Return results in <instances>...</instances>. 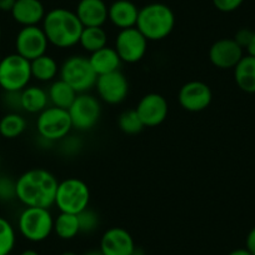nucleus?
Segmentation results:
<instances>
[{"label": "nucleus", "mask_w": 255, "mask_h": 255, "mask_svg": "<svg viewBox=\"0 0 255 255\" xmlns=\"http://www.w3.org/2000/svg\"><path fill=\"white\" fill-rule=\"evenodd\" d=\"M58 184V178L48 169H29L16 179V200L24 207L50 209L55 203Z\"/></svg>", "instance_id": "obj_1"}, {"label": "nucleus", "mask_w": 255, "mask_h": 255, "mask_svg": "<svg viewBox=\"0 0 255 255\" xmlns=\"http://www.w3.org/2000/svg\"><path fill=\"white\" fill-rule=\"evenodd\" d=\"M41 28L51 46L68 50L79 45L84 25L75 11L67 8H54L46 11Z\"/></svg>", "instance_id": "obj_2"}, {"label": "nucleus", "mask_w": 255, "mask_h": 255, "mask_svg": "<svg viewBox=\"0 0 255 255\" xmlns=\"http://www.w3.org/2000/svg\"><path fill=\"white\" fill-rule=\"evenodd\" d=\"M175 14L164 3H149L139 9L136 28L148 41H161L175 28Z\"/></svg>", "instance_id": "obj_3"}, {"label": "nucleus", "mask_w": 255, "mask_h": 255, "mask_svg": "<svg viewBox=\"0 0 255 255\" xmlns=\"http://www.w3.org/2000/svg\"><path fill=\"white\" fill-rule=\"evenodd\" d=\"M16 229L30 243H41L54 233V215L46 208L25 207L18 215Z\"/></svg>", "instance_id": "obj_4"}, {"label": "nucleus", "mask_w": 255, "mask_h": 255, "mask_svg": "<svg viewBox=\"0 0 255 255\" xmlns=\"http://www.w3.org/2000/svg\"><path fill=\"white\" fill-rule=\"evenodd\" d=\"M59 78L68 83L78 94H82L94 89L98 75L90 65L89 56L72 54L60 64Z\"/></svg>", "instance_id": "obj_5"}, {"label": "nucleus", "mask_w": 255, "mask_h": 255, "mask_svg": "<svg viewBox=\"0 0 255 255\" xmlns=\"http://www.w3.org/2000/svg\"><path fill=\"white\" fill-rule=\"evenodd\" d=\"M90 197V189L84 180L67 178L59 181L54 205L59 213L78 215L89 208Z\"/></svg>", "instance_id": "obj_6"}, {"label": "nucleus", "mask_w": 255, "mask_h": 255, "mask_svg": "<svg viewBox=\"0 0 255 255\" xmlns=\"http://www.w3.org/2000/svg\"><path fill=\"white\" fill-rule=\"evenodd\" d=\"M35 129L39 138L50 144L59 143L74 130L69 112L53 105L36 115Z\"/></svg>", "instance_id": "obj_7"}, {"label": "nucleus", "mask_w": 255, "mask_h": 255, "mask_svg": "<svg viewBox=\"0 0 255 255\" xmlns=\"http://www.w3.org/2000/svg\"><path fill=\"white\" fill-rule=\"evenodd\" d=\"M33 80L30 61L16 53L0 59V89L3 92H21Z\"/></svg>", "instance_id": "obj_8"}, {"label": "nucleus", "mask_w": 255, "mask_h": 255, "mask_svg": "<svg viewBox=\"0 0 255 255\" xmlns=\"http://www.w3.org/2000/svg\"><path fill=\"white\" fill-rule=\"evenodd\" d=\"M68 112L72 119L73 129L80 133H87L93 130L102 119V102L92 93H82L77 95Z\"/></svg>", "instance_id": "obj_9"}, {"label": "nucleus", "mask_w": 255, "mask_h": 255, "mask_svg": "<svg viewBox=\"0 0 255 255\" xmlns=\"http://www.w3.org/2000/svg\"><path fill=\"white\" fill-rule=\"evenodd\" d=\"M149 41L136 26L118 31L114 40V49L123 64H136L145 58Z\"/></svg>", "instance_id": "obj_10"}, {"label": "nucleus", "mask_w": 255, "mask_h": 255, "mask_svg": "<svg viewBox=\"0 0 255 255\" xmlns=\"http://www.w3.org/2000/svg\"><path fill=\"white\" fill-rule=\"evenodd\" d=\"M49 46L50 44L40 25L21 26L14 40L15 53L29 61L48 54Z\"/></svg>", "instance_id": "obj_11"}, {"label": "nucleus", "mask_w": 255, "mask_h": 255, "mask_svg": "<svg viewBox=\"0 0 255 255\" xmlns=\"http://www.w3.org/2000/svg\"><path fill=\"white\" fill-rule=\"evenodd\" d=\"M94 89L102 103L108 105H120L127 100L130 92V84L127 75L122 70H118L109 74L99 75Z\"/></svg>", "instance_id": "obj_12"}, {"label": "nucleus", "mask_w": 255, "mask_h": 255, "mask_svg": "<svg viewBox=\"0 0 255 255\" xmlns=\"http://www.w3.org/2000/svg\"><path fill=\"white\" fill-rule=\"evenodd\" d=\"M212 102V88L202 80L186 82L178 92V103L185 112L200 113L208 109Z\"/></svg>", "instance_id": "obj_13"}, {"label": "nucleus", "mask_w": 255, "mask_h": 255, "mask_svg": "<svg viewBox=\"0 0 255 255\" xmlns=\"http://www.w3.org/2000/svg\"><path fill=\"white\" fill-rule=\"evenodd\" d=\"M139 118L145 128H155L163 124L169 114V103L159 93L143 95L135 107Z\"/></svg>", "instance_id": "obj_14"}, {"label": "nucleus", "mask_w": 255, "mask_h": 255, "mask_svg": "<svg viewBox=\"0 0 255 255\" xmlns=\"http://www.w3.org/2000/svg\"><path fill=\"white\" fill-rule=\"evenodd\" d=\"M244 56V49L238 45L233 38H222L210 45L208 58L213 67L220 70L234 69Z\"/></svg>", "instance_id": "obj_15"}, {"label": "nucleus", "mask_w": 255, "mask_h": 255, "mask_svg": "<svg viewBox=\"0 0 255 255\" xmlns=\"http://www.w3.org/2000/svg\"><path fill=\"white\" fill-rule=\"evenodd\" d=\"M135 247L134 238L124 228H109L100 238L99 249L104 255H131Z\"/></svg>", "instance_id": "obj_16"}, {"label": "nucleus", "mask_w": 255, "mask_h": 255, "mask_svg": "<svg viewBox=\"0 0 255 255\" xmlns=\"http://www.w3.org/2000/svg\"><path fill=\"white\" fill-rule=\"evenodd\" d=\"M10 14L19 25L33 26L43 23L46 10L41 0H16Z\"/></svg>", "instance_id": "obj_17"}, {"label": "nucleus", "mask_w": 255, "mask_h": 255, "mask_svg": "<svg viewBox=\"0 0 255 255\" xmlns=\"http://www.w3.org/2000/svg\"><path fill=\"white\" fill-rule=\"evenodd\" d=\"M139 9L131 0H114L108 8V20L119 30L134 28L138 20Z\"/></svg>", "instance_id": "obj_18"}, {"label": "nucleus", "mask_w": 255, "mask_h": 255, "mask_svg": "<svg viewBox=\"0 0 255 255\" xmlns=\"http://www.w3.org/2000/svg\"><path fill=\"white\" fill-rule=\"evenodd\" d=\"M108 8L104 0H79L75 8V14L84 25L104 26L108 21Z\"/></svg>", "instance_id": "obj_19"}, {"label": "nucleus", "mask_w": 255, "mask_h": 255, "mask_svg": "<svg viewBox=\"0 0 255 255\" xmlns=\"http://www.w3.org/2000/svg\"><path fill=\"white\" fill-rule=\"evenodd\" d=\"M89 61L97 75H105L122 69L123 61L114 46H105L95 53L89 54Z\"/></svg>", "instance_id": "obj_20"}, {"label": "nucleus", "mask_w": 255, "mask_h": 255, "mask_svg": "<svg viewBox=\"0 0 255 255\" xmlns=\"http://www.w3.org/2000/svg\"><path fill=\"white\" fill-rule=\"evenodd\" d=\"M20 105L23 112L38 115L50 105L48 92L40 85H28L20 92Z\"/></svg>", "instance_id": "obj_21"}, {"label": "nucleus", "mask_w": 255, "mask_h": 255, "mask_svg": "<svg viewBox=\"0 0 255 255\" xmlns=\"http://www.w3.org/2000/svg\"><path fill=\"white\" fill-rule=\"evenodd\" d=\"M234 80L237 87L248 94H255V58L244 55L235 65Z\"/></svg>", "instance_id": "obj_22"}, {"label": "nucleus", "mask_w": 255, "mask_h": 255, "mask_svg": "<svg viewBox=\"0 0 255 255\" xmlns=\"http://www.w3.org/2000/svg\"><path fill=\"white\" fill-rule=\"evenodd\" d=\"M31 65V75L33 79L39 83H48L58 79L59 72H60V64L58 63L53 55H41L39 58L30 61Z\"/></svg>", "instance_id": "obj_23"}, {"label": "nucleus", "mask_w": 255, "mask_h": 255, "mask_svg": "<svg viewBox=\"0 0 255 255\" xmlns=\"http://www.w3.org/2000/svg\"><path fill=\"white\" fill-rule=\"evenodd\" d=\"M46 92H48L50 105L65 110H68L72 107V104L74 103L75 98L78 95V93L68 83L61 80L60 78L51 82Z\"/></svg>", "instance_id": "obj_24"}, {"label": "nucleus", "mask_w": 255, "mask_h": 255, "mask_svg": "<svg viewBox=\"0 0 255 255\" xmlns=\"http://www.w3.org/2000/svg\"><path fill=\"white\" fill-rule=\"evenodd\" d=\"M28 128V122L19 112H9L0 117V136L8 140L23 135Z\"/></svg>", "instance_id": "obj_25"}, {"label": "nucleus", "mask_w": 255, "mask_h": 255, "mask_svg": "<svg viewBox=\"0 0 255 255\" xmlns=\"http://www.w3.org/2000/svg\"><path fill=\"white\" fill-rule=\"evenodd\" d=\"M109 35L103 26H88L83 29L79 46L88 54H93L108 46Z\"/></svg>", "instance_id": "obj_26"}, {"label": "nucleus", "mask_w": 255, "mask_h": 255, "mask_svg": "<svg viewBox=\"0 0 255 255\" xmlns=\"http://www.w3.org/2000/svg\"><path fill=\"white\" fill-rule=\"evenodd\" d=\"M54 234L61 240H72L80 234L78 215L59 213L54 217Z\"/></svg>", "instance_id": "obj_27"}, {"label": "nucleus", "mask_w": 255, "mask_h": 255, "mask_svg": "<svg viewBox=\"0 0 255 255\" xmlns=\"http://www.w3.org/2000/svg\"><path fill=\"white\" fill-rule=\"evenodd\" d=\"M118 127L127 135H136L145 128L135 109H127L120 113L118 117Z\"/></svg>", "instance_id": "obj_28"}, {"label": "nucleus", "mask_w": 255, "mask_h": 255, "mask_svg": "<svg viewBox=\"0 0 255 255\" xmlns=\"http://www.w3.org/2000/svg\"><path fill=\"white\" fill-rule=\"evenodd\" d=\"M16 244V230L6 218L0 217V255H9Z\"/></svg>", "instance_id": "obj_29"}, {"label": "nucleus", "mask_w": 255, "mask_h": 255, "mask_svg": "<svg viewBox=\"0 0 255 255\" xmlns=\"http://www.w3.org/2000/svg\"><path fill=\"white\" fill-rule=\"evenodd\" d=\"M80 227V234H93L100 225V218L95 210L87 208L80 214H78Z\"/></svg>", "instance_id": "obj_30"}, {"label": "nucleus", "mask_w": 255, "mask_h": 255, "mask_svg": "<svg viewBox=\"0 0 255 255\" xmlns=\"http://www.w3.org/2000/svg\"><path fill=\"white\" fill-rule=\"evenodd\" d=\"M16 200V179L8 175H0V203Z\"/></svg>", "instance_id": "obj_31"}, {"label": "nucleus", "mask_w": 255, "mask_h": 255, "mask_svg": "<svg viewBox=\"0 0 255 255\" xmlns=\"http://www.w3.org/2000/svg\"><path fill=\"white\" fill-rule=\"evenodd\" d=\"M59 143L61 144V151L65 155H75L83 148L82 140L78 136H73L72 134L68 135L65 139H63L61 141H59Z\"/></svg>", "instance_id": "obj_32"}, {"label": "nucleus", "mask_w": 255, "mask_h": 255, "mask_svg": "<svg viewBox=\"0 0 255 255\" xmlns=\"http://www.w3.org/2000/svg\"><path fill=\"white\" fill-rule=\"evenodd\" d=\"M245 0H212L213 5L222 13H233L243 5Z\"/></svg>", "instance_id": "obj_33"}, {"label": "nucleus", "mask_w": 255, "mask_h": 255, "mask_svg": "<svg viewBox=\"0 0 255 255\" xmlns=\"http://www.w3.org/2000/svg\"><path fill=\"white\" fill-rule=\"evenodd\" d=\"M3 104L5 105L10 112H20V92H4Z\"/></svg>", "instance_id": "obj_34"}, {"label": "nucleus", "mask_w": 255, "mask_h": 255, "mask_svg": "<svg viewBox=\"0 0 255 255\" xmlns=\"http://www.w3.org/2000/svg\"><path fill=\"white\" fill-rule=\"evenodd\" d=\"M253 34H254V31L250 30V29L242 28V29H239L237 33H235L234 38L233 39H234L235 43H237L238 45L242 46L243 49H247V46L249 45L250 40H252Z\"/></svg>", "instance_id": "obj_35"}, {"label": "nucleus", "mask_w": 255, "mask_h": 255, "mask_svg": "<svg viewBox=\"0 0 255 255\" xmlns=\"http://www.w3.org/2000/svg\"><path fill=\"white\" fill-rule=\"evenodd\" d=\"M245 248H247L253 255H255V227H253L252 229H250V232L248 233L247 240H245Z\"/></svg>", "instance_id": "obj_36"}, {"label": "nucleus", "mask_w": 255, "mask_h": 255, "mask_svg": "<svg viewBox=\"0 0 255 255\" xmlns=\"http://www.w3.org/2000/svg\"><path fill=\"white\" fill-rule=\"evenodd\" d=\"M16 0H0V11H5V13H10L13 9L14 4Z\"/></svg>", "instance_id": "obj_37"}, {"label": "nucleus", "mask_w": 255, "mask_h": 255, "mask_svg": "<svg viewBox=\"0 0 255 255\" xmlns=\"http://www.w3.org/2000/svg\"><path fill=\"white\" fill-rule=\"evenodd\" d=\"M247 53H248V55L254 56L255 58V31H254V34H253V38H252V40H250L249 45L247 46Z\"/></svg>", "instance_id": "obj_38"}, {"label": "nucleus", "mask_w": 255, "mask_h": 255, "mask_svg": "<svg viewBox=\"0 0 255 255\" xmlns=\"http://www.w3.org/2000/svg\"><path fill=\"white\" fill-rule=\"evenodd\" d=\"M228 255H253L247 248H239V249H235L233 252H230Z\"/></svg>", "instance_id": "obj_39"}, {"label": "nucleus", "mask_w": 255, "mask_h": 255, "mask_svg": "<svg viewBox=\"0 0 255 255\" xmlns=\"http://www.w3.org/2000/svg\"><path fill=\"white\" fill-rule=\"evenodd\" d=\"M19 255H40L35 249H25L20 253Z\"/></svg>", "instance_id": "obj_40"}, {"label": "nucleus", "mask_w": 255, "mask_h": 255, "mask_svg": "<svg viewBox=\"0 0 255 255\" xmlns=\"http://www.w3.org/2000/svg\"><path fill=\"white\" fill-rule=\"evenodd\" d=\"M131 255H145V250H144L143 248L135 247V249H134L133 254H131Z\"/></svg>", "instance_id": "obj_41"}, {"label": "nucleus", "mask_w": 255, "mask_h": 255, "mask_svg": "<svg viewBox=\"0 0 255 255\" xmlns=\"http://www.w3.org/2000/svg\"><path fill=\"white\" fill-rule=\"evenodd\" d=\"M84 255H104V254L100 252V249H93V250H89V252L85 253Z\"/></svg>", "instance_id": "obj_42"}, {"label": "nucleus", "mask_w": 255, "mask_h": 255, "mask_svg": "<svg viewBox=\"0 0 255 255\" xmlns=\"http://www.w3.org/2000/svg\"><path fill=\"white\" fill-rule=\"evenodd\" d=\"M60 255H78V254L74 252H64V253H61Z\"/></svg>", "instance_id": "obj_43"}, {"label": "nucleus", "mask_w": 255, "mask_h": 255, "mask_svg": "<svg viewBox=\"0 0 255 255\" xmlns=\"http://www.w3.org/2000/svg\"><path fill=\"white\" fill-rule=\"evenodd\" d=\"M1 39H3V30H1V26H0V43H1Z\"/></svg>", "instance_id": "obj_44"}, {"label": "nucleus", "mask_w": 255, "mask_h": 255, "mask_svg": "<svg viewBox=\"0 0 255 255\" xmlns=\"http://www.w3.org/2000/svg\"><path fill=\"white\" fill-rule=\"evenodd\" d=\"M9 255H11V254H9Z\"/></svg>", "instance_id": "obj_45"}]
</instances>
